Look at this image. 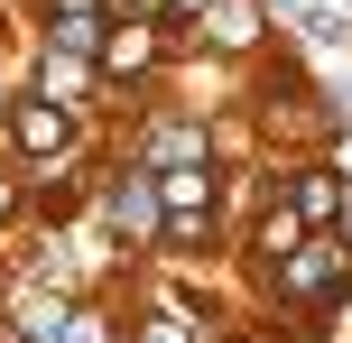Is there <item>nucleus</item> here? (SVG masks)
Segmentation results:
<instances>
[{
	"instance_id": "1",
	"label": "nucleus",
	"mask_w": 352,
	"mask_h": 343,
	"mask_svg": "<svg viewBox=\"0 0 352 343\" xmlns=\"http://www.w3.org/2000/svg\"><path fill=\"white\" fill-rule=\"evenodd\" d=\"M278 288H287V297H334V288H343V251H334V241H306V251H287Z\"/></svg>"
},
{
	"instance_id": "2",
	"label": "nucleus",
	"mask_w": 352,
	"mask_h": 343,
	"mask_svg": "<svg viewBox=\"0 0 352 343\" xmlns=\"http://www.w3.org/2000/svg\"><path fill=\"white\" fill-rule=\"evenodd\" d=\"M19 148H37V158L65 148V111H56V102H19Z\"/></svg>"
},
{
	"instance_id": "3",
	"label": "nucleus",
	"mask_w": 352,
	"mask_h": 343,
	"mask_svg": "<svg viewBox=\"0 0 352 343\" xmlns=\"http://www.w3.org/2000/svg\"><path fill=\"white\" fill-rule=\"evenodd\" d=\"M334 204H343L334 167H306V177H297V214H306V223H324V214H334Z\"/></svg>"
},
{
	"instance_id": "4",
	"label": "nucleus",
	"mask_w": 352,
	"mask_h": 343,
	"mask_svg": "<svg viewBox=\"0 0 352 343\" xmlns=\"http://www.w3.org/2000/svg\"><path fill=\"white\" fill-rule=\"evenodd\" d=\"M204 195H213V177H204V167H167V186H158V204H167V214H195Z\"/></svg>"
},
{
	"instance_id": "5",
	"label": "nucleus",
	"mask_w": 352,
	"mask_h": 343,
	"mask_svg": "<svg viewBox=\"0 0 352 343\" xmlns=\"http://www.w3.org/2000/svg\"><path fill=\"white\" fill-rule=\"evenodd\" d=\"M148 56H158V37H148V28H130V37H111V47H102V65H111V74H140Z\"/></svg>"
},
{
	"instance_id": "6",
	"label": "nucleus",
	"mask_w": 352,
	"mask_h": 343,
	"mask_svg": "<svg viewBox=\"0 0 352 343\" xmlns=\"http://www.w3.org/2000/svg\"><path fill=\"white\" fill-rule=\"evenodd\" d=\"M148 214H158V195H148V186L130 177V186H121V223H148Z\"/></svg>"
},
{
	"instance_id": "7",
	"label": "nucleus",
	"mask_w": 352,
	"mask_h": 343,
	"mask_svg": "<svg viewBox=\"0 0 352 343\" xmlns=\"http://www.w3.org/2000/svg\"><path fill=\"white\" fill-rule=\"evenodd\" d=\"M140 343H186V325H176V316H158V325H148Z\"/></svg>"
},
{
	"instance_id": "8",
	"label": "nucleus",
	"mask_w": 352,
	"mask_h": 343,
	"mask_svg": "<svg viewBox=\"0 0 352 343\" xmlns=\"http://www.w3.org/2000/svg\"><path fill=\"white\" fill-rule=\"evenodd\" d=\"M10 204H19V195H10V177H0V214H10Z\"/></svg>"
}]
</instances>
